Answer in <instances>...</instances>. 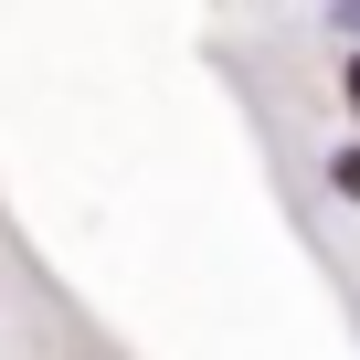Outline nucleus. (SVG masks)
Instances as JSON below:
<instances>
[{"mask_svg": "<svg viewBox=\"0 0 360 360\" xmlns=\"http://www.w3.org/2000/svg\"><path fill=\"white\" fill-rule=\"evenodd\" d=\"M328 180H339V191L360 202V148H339V159H328Z\"/></svg>", "mask_w": 360, "mask_h": 360, "instance_id": "obj_1", "label": "nucleus"}, {"mask_svg": "<svg viewBox=\"0 0 360 360\" xmlns=\"http://www.w3.org/2000/svg\"><path fill=\"white\" fill-rule=\"evenodd\" d=\"M339 22H349V32H360V0H339Z\"/></svg>", "mask_w": 360, "mask_h": 360, "instance_id": "obj_2", "label": "nucleus"}, {"mask_svg": "<svg viewBox=\"0 0 360 360\" xmlns=\"http://www.w3.org/2000/svg\"><path fill=\"white\" fill-rule=\"evenodd\" d=\"M349 106H360V53H349Z\"/></svg>", "mask_w": 360, "mask_h": 360, "instance_id": "obj_3", "label": "nucleus"}]
</instances>
